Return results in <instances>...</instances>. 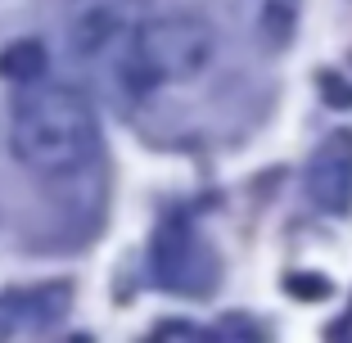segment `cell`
Returning <instances> with one entry per match:
<instances>
[{"label": "cell", "mask_w": 352, "mask_h": 343, "mask_svg": "<svg viewBox=\"0 0 352 343\" xmlns=\"http://www.w3.org/2000/svg\"><path fill=\"white\" fill-rule=\"evenodd\" d=\"M10 149L41 177H73L100 154V122L86 95L68 86L28 91L10 118Z\"/></svg>", "instance_id": "6da1fadb"}, {"label": "cell", "mask_w": 352, "mask_h": 343, "mask_svg": "<svg viewBox=\"0 0 352 343\" xmlns=\"http://www.w3.org/2000/svg\"><path fill=\"white\" fill-rule=\"evenodd\" d=\"M212 50H217L212 23L204 14L172 10V14H158V19L140 23L126 36L122 68L118 73H122V86L131 95H149L158 86L199 77L212 63Z\"/></svg>", "instance_id": "7a4b0ae2"}, {"label": "cell", "mask_w": 352, "mask_h": 343, "mask_svg": "<svg viewBox=\"0 0 352 343\" xmlns=\"http://www.w3.org/2000/svg\"><path fill=\"white\" fill-rule=\"evenodd\" d=\"M140 19V0H63V41L73 59H100L126 41Z\"/></svg>", "instance_id": "3957f363"}, {"label": "cell", "mask_w": 352, "mask_h": 343, "mask_svg": "<svg viewBox=\"0 0 352 343\" xmlns=\"http://www.w3.org/2000/svg\"><path fill=\"white\" fill-rule=\"evenodd\" d=\"M149 262H154V276H158L163 289H172V294H204L208 289L204 285L208 271H195L199 262H204V249H199V239L190 235L181 221H167V226L158 230Z\"/></svg>", "instance_id": "277c9868"}, {"label": "cell", "mask_w": 352, "mask_h": 343, "mask_svg": "<svg viewBox=\"0 0 352 343\" xmlns=\"http://www.w3.org/2000/svg\"><path fill=\"white\" fill-rule=\"evenodd\" d=\"M307 190H311L316 203H325V208H334V212L348 208V199H352V135L348 131L330 135V140L316 149Z\"/></svg>", "instance_id": "5b68a950"}, {"label": "cell", "mask_w": 352, "mask_h": 343, "mask_svg": "<svg viewBox=\"0 0 352 343\" xmlns=\"http://www.w3.org/2000/svg\"><path fill=\"white\" fill-rule=\"evenodd\" d=\"M5 307H10V316H19V321H36V325H50L59 321L63 312H68V302H73V289L68 285H45V289H23V294H5Z\"/></svg>", "instance_id": "8992f818"}, {"label": "cell", "mask_w": 352, "mask_h": 343, "mask_svg": "<svg viewBox=\"0 0 352 343\" xmlns=\"http://www.w3.org/2000/svg\"><path fill=\"white\" fill-rule=\"evenodd\" d=\"M45 68H50V50L41 41H32V36L10 41L0 50V77H10V82H36Z\"/></svg>", "instance_id": "52a82bcc"}, {"label": "cell", "mask_w": 352, "mask_h": 343, "mask_svg": "<svg viewBox=\"0 0 352 343\" xmlns=\"http://www.w3.org/2000/svg\"><path fill=\"white\" fill-rule=\"evenodd\" d=\"M294 19H298V0H267V10H262V32L271 36V45L289 41Z\"/></svg>", "instance_id": "ba28073f"}, {"label": "cell", "mask_w": 352, "mask_h": 343, "mask_svg": "<svg viewBox=\"0 0 352 343\" xmlns=\"http://www.w3.org/2000/svg\"><path fill=\"white\" fill-rule=\"evenodd\" d=\"M289 294H294V298H325V280H321V276H294Z\"/></svg>", "instance_id": "9c48e42d"}, {"label": "cell", "mask_w": 352, "mask_h": 343, "mask_svg": "<svg viewBox=\"0 0 352 343\" xmlns=\"http://www.w3.org/2000/svg\"><path fill=\"white\" fill-rule=\"evenodd\" d=\"M321 86H325V95H330L339 109H348V104H352V86H343L339 77H321Z\"/></svg>", "instance_id": "30bf717a"}]
</instances>
